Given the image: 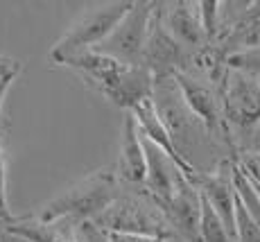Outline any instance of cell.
<instances>
[{
  "label": "cell",
  "mask_w": 260,
  "mask_h": 242,
  "mask_svg": "<svg viewBox=\"0 0 260 242\" xmlns=\"http://www.w3.org/2000/svg\"><path fill=\"white\" fill-rule=\"evenodd\" d=\"M18 73H21V62H12L7 68L0 70V107H3L5 95H7V90H9V86H12V82L18 77Z\"/></svg>",
  "instance_id": "obj_18"
},
{
  "label": "cell",
  "mask_w": 260,
  "mask_h": 242,
  "mask_svg": "<svg viewBox=\"0 0 260 242\" xmlns=\"http://www.w3.org/2000/svg\"><path fill=\"white\" fill-rule=\"evenodd\" d=\"M253 186V184H251ZM253 188H256V193H258V197H260V188H258V186H253Z\"/></svg>",
  "instance_id": "obj_24"
},
{
  "label": "cell",
  "mask_w": 260,
  "mask_h": 242,
  "mask_svg": "<svg viewBox=\"0 0 260 242\" xmlns=\"http://www.w3.org/2000/svg\"><path fill=\"white\" fill-rule=\"evenodd\" d=\"M14 62V59H7V57H0V70H3V68H7L9 66V64H12Z\"/></svg>",
  "instance_id": "obj_23"
},
{
  "label": "cell",
  "mask_w": 260,
  "mask_h": 242,
  "mask_svg": "<svg viewBox=\"0 0 260 242\" xmlns=\"http://www.w3.org/2000/svg\"><path fill=\"white\" fill-rule=\"evenodd\" d=\"M233 161H236V168L240 172L247 176L253 186L260 188V154L251 152V149H238Z\"/></svg>",
  "instance_id": "obj_16"
},
{
  "label": "cell",
  "mask_w": 260,
  "mask_h": 242,
  "mask_svg": "<svg viewBox=\"0 0 260 242\" xmlns=\"http://www.w3.org/2000/svg\"><path fill=\"white\" fill-rule=\"evenodd\" d=\"M111 242H168L161 238H147V235H116V233H107Z\"/></svg>",
  "instance_id": "obj_21"
},
{
  "label": "cell",
  "mask_w": 260,
  "mask_h": 242,
  "mask_svg": "<svg viewBox=\"0 0 260 242\" xmlns=\"http://www.w3.org/2000/svg\"><path fill=\"white\" fill-rule=\"evenodd\" d=\"M256 50H260V41H258V48H256Z\"/></svg>",
  "instance_id": "obj_25"
},
{
  "label": "cell",
  "mask_w": 260,
  "mask_h": 242,
  "mask_svg": "<svg viewBox=\"0 0 260 242\" xmlns=\"http://www.w3.org/2000/svg\"><path fill=\"white\" fill-rule=\"evenodd\" d=\"M194 52L186 50L179 41L170 37V32L163 27L161 16H158V3H154L152 16L147 23V34H145V48H143V66L152 73L154 79L174 77L177 73H186L192 66Z\"/></svg>",
  "instance_id": "obj_7"
},
{
  "label": "cell",
  "mask_w": 260,
  "mask_h": 242,
  "mask_svg": "<svg viewBox=\"0 0 260 242\" xmlns=\"http://www.w3.org/2000/svg\"><path fill=\"white\" fill-rule=\"evenodd\" d=\"M233 159H219L206 172H199L197 190L211 204L217 218L224 222L229 233L236 235V190H233Z\"/></svg>",
  "instance_id": "obj_9"
},
{
  "label": "cell",
  "mask_w": 260,
  "mask_h": 242,
  "mask_svg": "<svg viewBox=\"0 0 260 242\" xmlns=\"http://www.w3.org/2000/svg\"><path fill=\"white\" fill-rule=\"evenodd\" d=\"M102 233L116 235H147V238L174 240L166 215L158 204L143 188L120 186L118 197L109 204L102 215L93 220Z\"/></svg>",
  "instance_id": "obj_3"
},
{
  "label": "cell",
  "mask_w": 260,
  "mask_h": 242,
  "mask_svg": "<svg viewBox=\"0 0 260 242\" xmlns=\"http://www.w3.org/2000/svg\"><path fill=\"white\" fill-rule=\"evenodd\" d=\"M236 240L238 242H260V229L247 215L244 206L236 197Z\"/></svg>",
  "instance_id": "obj_15"
},
{
  "label": "cell",
  "mask_w": 260,
  "mask_h": 242,
  "mask_svg": "<svg viewBox=\"0 0 260 242\" xmlns=\"http://www.w3.org/2000/svg\"><path fill=\"white\" fill-rule=\"evenodd\" d=\"M82 242H111L107 233L98 229L93 222H84L82 224Z\"/></svg>",
  "instance_id": "obj_19"
},
{
  "label": "cell",
  "mask_w": 260,
  "mask_h": 242,
  "mask_svg": "<svg viewBox=\"0 0 260 242\" xmlns=\"http://www.w3.org/2000/svg\"><path fill=\"white\" fill-rule=\"evenodd\" d=\"M132 3H104L100 7H93L84 12L75 21L68 32L59 39L50 50V59L61 66L68 57L82 52V50H93L98 43L111 34V29L120 23V18L127 14Z\"/></svg>",
  "instance_id": "obj_6"
},
{
  "label": "cell",
  "mask_w": 260,
  "mask_h": 242,
  "mask_svg": "<svg viewBox=\"0 0 260 242\" xmlns=\"http://www.w3.org/2000/svg\"><path fill=\"white\" fill-rule=\"evenodd\" d=\"M219 104L238 152L240 143L260 125V75L226 66L219 82Z\"/></svg>",
  "instance_id": "obj_5"
},
{
  "label": "cell",
  "mask_w": 260,
  "mask_h": 242,
  "mask_svg": "<svg viewBox=\"0 0 260 242\" xmlns=\"http://www.w3.org/2000/svg\"><path fill=\"white\" fill-rule=\"evenodd\" d=\"M0 242H21L18 238H14V235H9L7 231H3L0 229Z\"/></svg>",
  "instance_id": "obj_22"
},
{
  "label": "cell",
  "mask_w": 260,
  "mask_h": 242,
  "mask_svg": "<svg viewBox=\"0 0 260 242\" xmlns=\"http://www.w3.org/2000/svg\"><path fill=\"white\" fill-rule=\"evenodd\" d=\"M174 238L183 242H202L199 240V218H202V195L197 186L181 176L174 188L172 197L161 206Z\"/></svg>",
  "instance_id": "obj_10"
},
{
  "label": "cell",
  "mask_w": 260,
  "mask_h": 242,
  "mask_svg": "<svg viewBox=\"0 0 260 242\" xmlns=\"http://www.w3.org/2000/svg\"><path fill=\"white\" fill-rule=\"evenodd\" d=\"M152 102H154V109H156L158 118H161L163 127L168 129L170 138H172L174 147L179 149V154H181L188 163H190V159H192V152H197V149H217L213 140L208 138L206 129L202 127V123L194 118V113L188 109V104L183 102L181 90H179L174 77L154 79ZM219 156H222V159H231V156H224L222 152H219Z\"/></svg>",
  "instance_id": "obj_4"
},
{
  "label": "cell",
  "mask_w": 260,
  "mask_h": 242,
  "mask_svg": "<svg viewBox=\"0 0 260 242\" xmlns=\"http://www.w3.org/2000/svg\"><path fill=\"white\" fill-rule=\"evenodd\" d=\"M120 193V181L116 174V168H102L95 170L82 181L73 184L61 195L50 199L46 206L37 213L43 222H57L68 220L75 224L93 222L98 215H102L109 208L113 199Z\"/></svg>",
  "instance_id": "obj_2"
},
{
  "label": "cell",
  "mask_w": 260,
  "mask_h": 242,
  "mask_svg": "<svg viewBox=\"0 0 260 242\" xmlns=\"http://www.w3.org/2000/svg\"><path fill=\"white\" fill-rule=\"evenodd\" d=\"M5 156H3V149H0V210L9 213L7 208V190H5Z\"/></svg>",
  "instance_id": "obj_20"
},
{
  "label": "cell",
  "mask_w": 260,
  "mask_h": 242,
  "mask_svg": "<svg viewBox=\"0 0 260 242\" xmlns=\"http://www.w3.org/2000/svg\"><path fill=\"white\" fill-rule=\"evenodd\" d=\"M229 68H238L244 73L260 75V50H247V52H238L226 59Z\"/></svg>",
  "instance_id": "obj_17"
},
{
  "label": "cell",
  "mask_w": 260,
  "mask_h": 242,
  "mask_svg": "<svg viewBox=\"0 0 260 242\" xmlns=\"http://www.w3.org/2000/svg\"><path fill=\"white\" fill-rule=\"evenodd\" d=\"M158 16L170 37L190 52H199L208 45L206 29L199 16V3H186V0L158 3Z\"/></svg>",
  "instance_id": "obj_11"
},
{
  "label": "cell",
  "mask_w": 260,
  "mask_h": 242,
  "mask_svg": "<svg viewBox=\"0 0 260 242\" xmlns=\"http://www.w3.org/2000/svg\"><path fill=\"white\" fill-rule=\"evenodd\" d=\"M5 231L21 242H82V224L68 220L43 222L37 215H25V218L12 215Z\"/></svg>",
  "instance_id": "obj_12"
},
{
  "label": "cell",
  "mask_w": 260,
  "mask_h": 242,
  "mask_svg": "<svg viewBox=\"0 0 260 242\" xmlns=\"http://www.w3.org/2000/svg\"><path fill=\"white\" fill-rule=\"evenodd\" d=\"M154 3H132L120 23L111 29L102 43L95 45V52L113 57L118 62L132 64V66H143V48H145V34H147V23L152 16Z\"/></svg>",
  "instance_id": "obj_8"
},
{
  "label": "cell",
  "mask_w": 260,
  "mask_h": 242,
  "mask_svg": "<svg viewBox=\"0 0 260 242\" xmlns=\"http://www.w3.org/2000/svg\"><path fill=\"white\" fill-rule=\"evenodd\" d=\"M199 240L202 242H238L236 235L229 233L224 222L211 208L206 199L202 197V218H199Z\"/></svg>",
  "instance_id": "obj_14"
},
{
  "label": "cell",
  "mask_w": 260,
  "mask_h": 242,
  "mask_svg": "<svg viewBox=\"0 0 260 242\" xmlns=\"http://www.w3.org/2000/svg\"><path fill=\"white\" fill-rule=\"evenodd\" d=\"M145 172H147V163H145L141 132L136 127L132 111H127L122 125V145H120V163L116 168V174L120 186H124V188H143Z\"/></svg>",
  "instance_id": "obj_13"
},
{
  "label": "cell",
  "mask_w": 260,
  "mask_h": 242,
  "mask_svg": "<svg viewBox=\"0 0 260 242\" xmlns=\"http://www.w3.org/2000/svg\"><path fill=\"white\" fill-rule=\"evenodd\" d=\"M61 66L77 70L88 86L124 111H132L143 100L152 98L154 77L145 66H132L95 50H82L68 57Z\"/></svg>",
  "instance_id": "obj_1"
}]
</instances>
